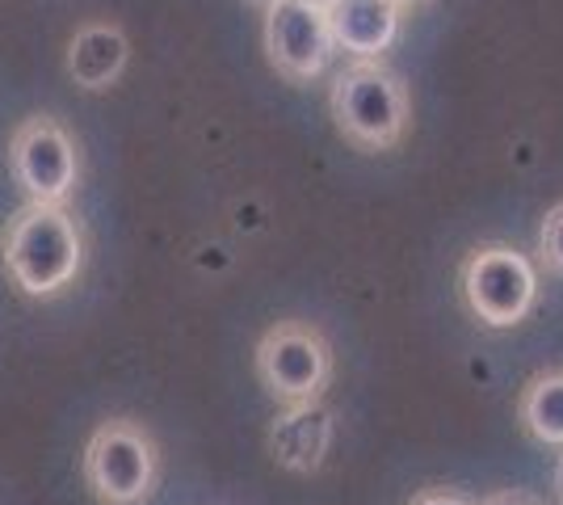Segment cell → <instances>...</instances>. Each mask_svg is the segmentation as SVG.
Here are the masks:
<instances>
[{
  "mask_svg": "<svg viewBox=\"0 0 563 505\" xmlns=\"http://www.w3.org/2000/svg\"><path fill=\"white\" fill-rule=\"evenodd\" d=\"M85 228L68 207L25 202L0 228V265L30 299H55L85 270Z\"/></svg>",
  "mask_w": 563,
  "mask_h": 505,
  "instance_id": "1",
  "label": "cell"
},
{
  "mask_svg": "<svg viewBox=\"0 0 563 505\" xmlns=\"http://www.w3.org/2000/svg\"><path fill=\"white\" fill-rule=\"evenodd\" d=\"M475 505H547V502L534 497V493H521V488H496V493H488L484 502Z\"/></svg>",
  "mask_w": 563,
  "mask_h": 505,
  "instance_id": "14",
  "label": "cell"
},
{
  "mask_svg": "<svg viewBox=\"0 0 563 505\" xmlns=\"http://www.w3.org/2000/svg\"><path fill=\"white\" fill-rule=\"evenodd\" d=\"M97 505H147L161 484V442L135 417H106L80 459Z\"/></svg>",
  "mask_w": 563,
  "mask_h": 505,
  "instance_id": "3",
  "label": "cell"
},
{
  "mask_svg": "<svg viewBox=\"0 0 563 505\" xmlns=\"http://www.w3.org/2000/svg\"><path fill=\"white\" fill-rule=\"evenodd\" d=\"M249 4H257V9H269V4H274V0H249Z\"/></svg>",
  "mask_w": 563,
  "mask_h": 505,
  "instance_id": "18",
  "label": "cell"
},
{
  "mask_svg": "<svg viewBox=\"0 0 563 505\" xmlns=\"http://www.w3.org/2000/svg\"><path fill=\"white\" fill-rule=\"evenodd\" d=\"M261 387L278 405H303V400H324L332 384V345L324 329L307 320H278L261 333L253 350Z\"/></svg>",
  "mask_w": 563,
  "mask_h": 505,
  "instance_id": "5",
  "label": "cell"
},
{
  "mask_svg": "<svg viewBox=\"0 0 563 505\" xmlns=\"http://www.w3.org/2000/svg\"><path fill=\"white\" fill-rule=\"evenodd\" d=\"M332 34L320 9L303 0H274L265 9V55L286 80L307 85L329 68L332 59Z\"/></svg>",
  "mask_w": 563,
  "mask_h": 505,
  "instance_id": "7",
  "label": "cell"
},
{
  "mask_svg": "<svg viewBox=\"0 0 563 505\" xmlns=\"http://www.w3.org/2000/svg\"><path fill=\"white\" fill-rule=\"evenodd\" d=\"M408 505H475L463 493V488H450V484H429L421 493H412V502Z\"/></svg>",
  "mask_w": 563,
  "mask_h": 505,
  "instance_id": "13",
  "label": "cell"
},
{
  "mask_svg": "<svg viewBox=\"0 0 563 505\" xmlns=\"http://www.w3.org/2000/svg\"><path fill=\"white\" fill-rule=\"evenodd\" d=\"M131 64V39L118 22H80L71 30L68 51H64V68L71 85L85 94H106L114 89L122 73Z\"/></svg>",
  "mask_w": 563,
  "mask_h": 505,
  "instance_id": "9",
  "label": "cell"
},
{
  "mask_svg": "<svg viewBox=\"0 0 563 505\" xmlns=\"http://www.w3.org/2000/svg\"><path fill=\"white\" fill-rule=\"evenodd\" d=\"M539 265L547 274L563 278V198L555 207H547L539 223Z\"/></svg>",
  "mask_w": 563,
  "mask_h": 505,
  "instance_id": "12",
  "label": "cell"
},
{
  "mask_svg": "<svg viewBox=\"0 0 563 505\" xmlns=\"http://www.w3.org/2000/svg\"><path fill=\"white\" fill-rule=\"evenodd\" d=\"M9 173L22 186L25 202L68 207L80 186V147L71 131L51 114H30L9 140Z\"/></svg>",
  "mask_w": 563,
  "mask_h": 505,
  "instance_id": "6",
  "label": "cell"
},
{
  "mask_svg": "<svg viewBox=\"0 0 563 505\" xmlns=\"http://www.w3.org/2000/svg\"><path fill=\"white\" fill-rule=\"evenodd\" d=\"M332 442H336V417L324 400H303V405H282L278 417L265 430L269 459L282 472L311 476L324 468Z\"/></svg>",
  "mask_w": 563,
  "mask_h": 505,
  "instance_id": "8",
  "label": "cell"
},
{
  "mask_svg": "<svg viewBox=\"0 0 563 505\" xmlns=\"http://www.w3.org/2000/svg\"><path fill=\"white\" fill-rule=\"evenodd\" d=\"M459 290L484 329H517L539 304V265L517 244L484 241L459 265Z\"/></svg>",
  "mask_w": 563,
  "mask_h": 505,
  "instance_id": "4",
  "label": "cell"
},
{
  "mask_svg": "<svg viewBox=\"0 0 563 505\" xmlns=\"http://www.w3.org/2000/svg\"><path fill=\"white\" fill-rule=\"evenodd\" d=\"M555 493H560V502H563V455H560V468H555Z\"/></svg>",
  "mask_w": 563,
  "mask_h": 505,
  "instance_id": "16",
  "label": "cell"
},
{
  "mask_svg": "<svg viewBox=\"0 0 563 505\" xmlns=\"http://www.w3.org/2000/svg\"><path fill=\"white\" fill-rule=\"evenodd\" d=\"M329 110L336 131L362 152H387L408 135L412 97L383 59H353L332 80Z\"/></svg>",
  "mask_w": 563,
  "mask_h": 505,
  "instance_id": "2",
  "label": "cell"
},
{
  "mask_svg": "<svg viewBox=\"0 0 563 505\" xmlns=\"http://www.w3.org/2000/svg\"><path fill=\"white\" fill-rule=\"evenodd\" d=\"M332 47L353 59H383V51L396 47L399 39V9L387 0H336L329 13Z\"/></svg>",
  "mask_w": 563,
  "mask_h": 505,
  "instance_id": "10",
  "label": "cell"
},
{
  "mask_svg": "<svg viewBox=\"0 0 563 505\" xmlns=\"http://www.w3.org/2000/svg\"><path fill=\"white\" fill-rule=\"evenodd\" d=\"M517 421L539 447L563 451V366L539 371L517 396Z\"/></svg>",
  "mask_w": 563,
  "mask_h": 505,
  "instance_id": "11",
  "label": "cell"
},
{
  "mask_svg": "<svg viewBox=\"0 0 563 505\" xmlns=\"http://www.w3.org/2000/svg\"><path fill=\"white\" fill-rule=\"evenodd\" d=\"M387 4H396L399 13H404V9H412V4H424V0H387Z\"/></svg>",
  "mask_w": 563,
  "mask_h": 505,
  "instance_id": "17",
  "label": "cell"
},
{
  "mask_svg": "<svg viewBox=\"0 0 563 505\" xmlns=\"http://www.w3.org/2000/svg\"><path fill=\"white\" fill-rule=\"evenodd\" d=\"M303 4H311V9H320V13H329L336 0H303Z\"/></svg>",
  "mask_w": 563,
  "mask_h": 505,
  "instance_id": "15",
  "label": "cell"
}]
</instances>
